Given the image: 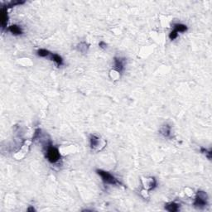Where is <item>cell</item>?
<instances>
[{
	"instance_id": "cell-10",
	"label": "cell",
	"mask_w": 212,
	"mask_h": 212,
	"mask_svg": "<svg viewBox=\"0 0 212 212\" xmlns=\"http://www.w3.org/2000/svg\"><path fill=\"white\" fill-rule=\"evenodd\" d=\"M51 58H52V61H54V62L57 63V65L58 66H62V64H63V60H62V57H60V56H59V55H57V54L52 53V55H51Z\"/></svg>"
},
{
	"instance_id": "cell-2",
	"label": "cell",
	"mask_w": 212,
	"mask_h": 212,
	"mask_svg": "<svg viewBox=\"0 0 212 212\" xmlns=\"http://www.w3.org/2000/svg\"><path fill=\"white\" fill-rule=\"evenodd\" d=\"M97 173L101 176L103 181L105 184H109V185H119V182L112 174H110L108 171H104V170H96Z\"/></svg>"
},
{
	"instance_id": "cell-14",
	"label": "cell",
	"mask_w": 212,
	"mask_h": 212,
	"mask_svg": "<svg viewBox=\"0 0 212 212\" xmlns=\"http://www.w3.org/2000/svg\"><path fill=\"white\" fill-rule=\"evenodd\" d=\"M99 45V47H101V48H106V47H107V45H106L104 41H100Z\"/></svg>"
},
{
	"instance_id": "cell-9",
	"label": "cell",
	"mask_w": 212,
	"mask_h": 212,
	"mask_svg": "<svg viewBox=\"0 0 212 212\" xmlns=\"http://www.w3.org/2000/svg\"><path fill=\"white\" fill-rule=\"evenodd\" d=\"M8 30L14 35H21L22 34V30L21 28L20 27L17 26V25H12V26L9 27Z\"/></svg>"
},
{
	"instance_id": "cell-11",
	"label": "cell",
	"mask_w": 212,
	"mask_h": 212,
	"mask_svg": "<svg viewBox=\"0 0 212 212\" xmlns=\"http://www.w3.org/2000/svg\"><path fill=\"white\" fill-rule=\"evenodd\" d=\"M174 30L177 32H184L187 30V27L184 24H175L174 25Z\"/></svg>"
},
{
	"instance_id": "cell-1",
	"label": "cell",
	"mask_w": 212,
	"mask_h": 212,
	"mask_svg": "<svg viewBox=\"0 0 212 212\" xmlns=\"http://www.w3.org/2000/svg\"><path fill=\"white\" fill-rule=\"evenodd\" d=\"M47 160L51 163H57L61 158V154L57 148H55L53 145L50 143L47 148Z\"/></svg>"
},
{
	"instance_id": "cell-12",
	"label": "cell",
	"mask_w": 212,
	"mask_h": 212,
	"mask_svg": "<svg viewBox=\"0 0 212 212\" xmlns=\"http://www.w3.org/2000/svg\"><path fill=\"white\" fill-rule=\"evenodd\" d=\"M37 55L41 57H47L52 55V53L46 49H40L37 51Z\"/></svg>"
},
{
	"instance_id": "cell-4",
	"label": "cell",
	"mask_w": 212,
	"mask_h": 212,
	"mask_svg": "<svg viewBox=\"0 0 212 212\" xmlns=\"http://www.w3.org/2000/svg\"><path fill=\"white\" fill-rule=\"evenodd\" d=\"M124 66H125V59L121 58V57H115L114 58V69L121 73L124 70Z\"/></svg>"
},
{
	"instance_id": "cell-7",
	"label": "cell",
	"mask_w": 212,
	"mask_h": 212,
	"mask_svg": "<svg viewBox=\"0 0 212 212\" xmlns=\"http://www.w3.org/2000/svg\"><path fill=\"white\" fill-rule=\"evenodd\" d=\"M160 134L163 135L165 138H168L171 135V126L168 124L163 125L160 129Z\"/></svg>"
},
{
	"instance_id": "cell-5",
	"label": "cell",
	"mask_w": 212,
	"mask_h": 212,
	"mask_svg": "<svg viewBox=\"0 0 212 212\" xmlns=\"http://www.w3.org/2000/svg\"><path fill=\"white\" fill-rule=\"evenodd\" d=\"M8 19V13H7V9L2 8L1 9V24H2L3 28H4L7 25Z\"/></svg>"
},
{
	"instance_id": "cell-3",
	"label": "cell",
	"mask_w": 212,
	"mask_h": 212,
	"mask_svg": "<svg viewBox=\"0 0 212 212\" xmlns=\"http://www.w3.org/2000/svg\"><path fill=\"white\" fill-rule=\"evenodd\" d=\"M207 201L208 196L206 193L205 192H198L193 205L199 209H203L207 206Z\"/></svg>"
},
{
	"instance_id": "cell-15",
	"label": "cell",
	"mask_w": 212,
	"mask_h": 212,
	"mask_svg": "<svg viewBox=\"0 0 212 212\" xmlns=\"http://www.w3.org/2000/svg\"><path fill=\"white\" fill-rule=\"evenodd\" d=\"M27 211H35V210H34V209H33V208H29V209H28V210H27Z\"/></svg>"
},
{
	"instance_id": "cell-6",
	"label": "cell",
	"mask_w": 212,
	"mask_h": 212,
	"mask_svg": "<svg viewBox=\"0 0 212 212\" xmlns=\"http://www.w3.org/2000/svg\"><path fill=\"white\" fill-rule=\"evenodd\" d=\"M179 207H180L179 204H177L176 202H171L166 205L165 209L170 212H175L179 210Z\"/></svg>"
},
{
	"instance_id": "cell-13",
	"label": "cell",
	"mask_w": 212,
	"mask_h": 212,
	"mask_svg": "<svg viewBox=\"0 0 212 212\" xmlns=\"http://www.w3.org/2000/svg\"><path fill=\"white\" fill-rule=\"evenodd\" d=\"M177 36H178V32L175 31V30H173V31H171V33H170L169 37H170V39H171V40H174L175 38L177 37Z\"/></svg>"
},
{
	"instance_id": "cell-8",
	"label": "cell",
	"mask_w": 212,
	"mask_h": 212,
	"mask_svg": "<svg viewBox=\"0 0 212 212\" xmlns=\"http://www.w3.org/2000/svg\"><path fill=\"white\" fill-rule=\"evenodd\" d=\"M90 147L93 149L96 148L99 145V138L97 137L96 135H92L90 137Z\"/></svg>"
}]
</instances>
